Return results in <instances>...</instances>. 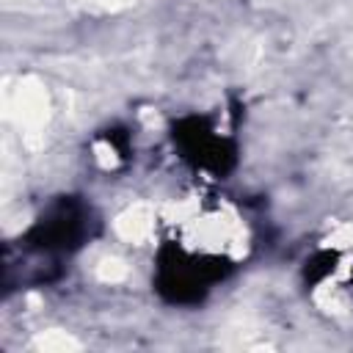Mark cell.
Returning a JSON list of instances; mask_svg holds the SVG:
<instances>
[{
	"label": "cell",
	"mask_w": 353,
	"mask_h": 353,
	"mask_svg": "<svg viewBox=\"0 0 353 353\" xmlns=\"http://www.w3.org/2000/svg\"><path fill=\"white\" fill-rule=\"evenodd\" d=\"M97 234V212L83 196H55L19 234L22 251L47 259L74 256Z\"/></svg>",
	"instance_id": "6da1fadb"
},
{
	"label": "cell",
	"mask_w": 353,
	"mask_h": 353,
	"mask_svg": "<svg viewBox=\"0 0 353 353\" xmlns=\"http://www.w3.org/2000/svg\"><path fill=\"white\" fill-rule=\"evenodd\" d=\"M171 143L182 160L210 176H226L237 165V143L223 135L210 116L190 113L171 124Z\"/></svg>",
	"instance_id": "3957f363"
},
{
	"label": "cell",
	"mask_w": 353,
	"mask_h": 353,
	"mask_svg": "<svg viewBox=\"0 0 353 353\" xmlns=\"http://www.w3.org/2000/svg\"><path fill=\"white\" fill-rule=\"evenodd\" d=\"M232 270V262L221 254L190 251L176 243H165L157 251L154 265V290L163 301L176 306L201 303L218 281H223Z\"/></svg>",
	"instance_id": "7a4b0ae2"
}]
</instances>
